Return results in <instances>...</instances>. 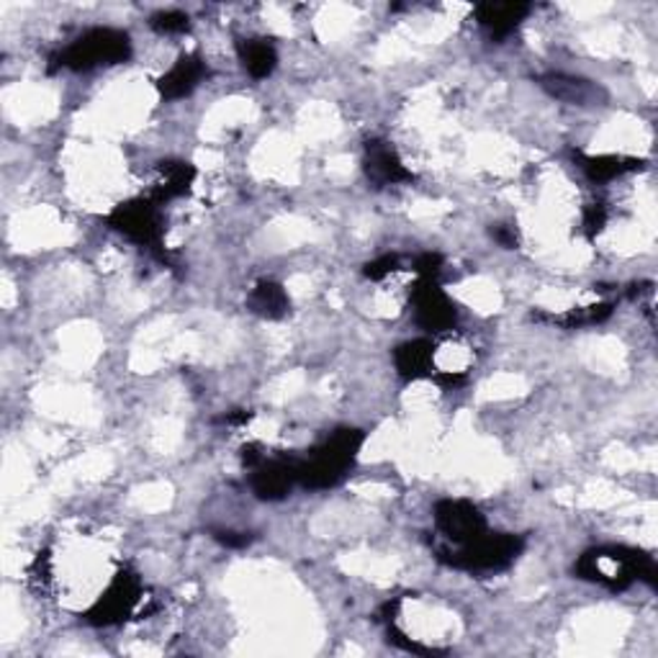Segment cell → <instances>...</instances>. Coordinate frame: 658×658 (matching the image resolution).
<instances>
[{
    "mask_svg": "<svg viewBox=\"0 0 658 658\" xmlns=\"http://www.w3.org/2000/svg\"><path fill=\"white\" fill-rule=\"evenodd\" d=\"M574 574L581 581H591L607 591H625L632 584L644 581L648 587L658 584V568L654 556L628 546L589 548L576 558Z\"/></svg>",
    "mask_w": 658,
    "mask_h": 658,
    "instance_id": "obj_1",
    "label": "cell"
},
{
    "mask_svg": "<svg viewBox=\"0 0 658 658\" xmlns=\"http://www.w3.org/2000/svg\"><path fill=\"white\" fill-rule=\"evenodd\" d=\"M365 433L357 427H340L327 441L316 445L306 458H298V484L306 489H332L355 466Z\"/></svg>",
    "mask_w": 658,
    "mask_h": 658,
    "instance_id": "obj_2",
    "label": "cell"
},
{
    "mask_svg": "<svg viewBox=\"0 0 658 658\" xmlns=\"http://www.w3.org/2000/svg\"><path fill=\"white\" fill-rule=\"evenodd\" d=\"M433 550L437 560H443L451 568H458V571L494 574L505 571V568H509L523 556L525 538L523 535L489 530L478 540L466 543V546H443V543H435Z\"/></svg>",
    "mask_w": 658,
    "mask_h": 658,
    "instance_id": "obj_3",
    "label": "cell"
},
{
    "mask_svg": "<svg viewBox=\"0 0 658 658\" xmlns=\"http://www.w3.org/2000/svg\"><path fill=\"white\" fill-rule=\"evenodd\" d=\"M132 57V37L121 29L95 27L88 29L85 34L64 47V50L52 54L50 70H72V72H91L95 68H111V64L129 62Z\"/></svg>",
    "mask_w": 658,
    "mask_h": 658,
    "instance_id": "obj_4",
    "label": "cell"
},
{
    "mask_svg": "<svg viewBox=\"0 0 658 658\" xmlns=\"http://www.w3.org/2000/svg\"><path fill=\"white\" fill-rule=\"evenodd\" d=\"M105 222H109L111 230L124 234L129 242L148 250L160 263L170 265V255L165 250V222H162L160 203H154L150 196L124 201L105 216Z\"/></svg>",
    "mask_w": 658,
    "mask_h": 658,
    "instance_id": "obj_5",
    "label": "cell"
},
{
    "mask_svg": "<svg viewBox=\"0 0 658 658\" xmlns=\"http://www.w3.org/2000/svg\"><path fill=\"white\" fill-rule=\"evenodd\" d=\"M144 603V584L132 568H119L109 587L103 589V595L95 599L93 607L83 615L85 622L99 625V628H111L129 620L136 615V609Z\"/></svg>",
    "mask_w": 658,
    "mask_h": 658,
    "instance_id": "obj_6",
    "label": "cell"
},
{
    "mask_svg": "<svg viewBox=\"0 0 658 658\" xmlns=\"http://www.w3.org/2000/svg\"><path fill=\"white\" fill-rule=\"evenodd\" d=\"M435 530L443 546H466L489 533L484 512L468 499H441L433 509Z\"/></svg>",
    "mask_w": 658,
    "mask_h": 658,
    "instance_id": "obj_7",
    "label": "cell"
},
{
    "mask_svg": "<svg viewBox=\"0 0 658 658\" xmlns=\"http://www.w3.org/2000/svg\"><path fill=\"white\" fill-rule=\"evenodd\" d=\"M414 322L427 335H443L458 324V306L441 288L437 279H419L412 288Z\"/></svg>",
    "mask_w": 658,
    "mask_h": 658,
    "instance_id": "obj_8",
    "label": "cell"
},
{
    "mask_svg": "<svg viewBox=\"0 0 658 658\" xmlns=\"http://www.w3.org/2000/svg\"><path fill=\"white\" fill-rule=\"evenodd\" d=\"M296 484H298V458L294 456H275V458L265 456L253 468V476H250L253 494L263 502L286 499Z\"/></svg>",
    "mask_w": 658,
    "mask_h": 658,
    "instance_id": "obj_9",
    "label": "cell"
},
{
    "mask_svg": "<svg viewBox=\"0 0 658 658\" xmlns=\"http://www.w3.org/2000/svg\"><path fill=\"white\" fill-rule=\"evenodd\" d=\"M363 170H365V178H368L376 189H386V185H402V183L414 181V173L404 165L399 152H396L392 144L384 140L365 142Z\"/></svg>",
    "mask_w": 658,
    "mask_h": 658,
    "instance_id": "obj_10",
    "label": "cell"
},
{
    "mask_svg": "<svg viewBox=\"0 0 658 658\" xmlns=\"http://www.w3.org/2000/svg\"><path fill=\"white\" fill-rule=\"evenodd\" d=\"M543 91L550 99L564 101L568 105H605L609 101V93L595 80L564 75V72H548V75L538 78Z\"/></svg>",
    "mask_w": 658,
    "mask_h": 658,
    "instance_id": "obj_11",
    "label": "cell"
},
{
    "mask_svg": "<svg viewBox=\"0 0 658 658\" xmlns=\"http://www.w3.org/2000/svg\"><path fill=\"white\" fill-rule=\"evenodd\" d=\"M209 78V64L199 54H183L173 62V68L162 72L158 91L165 101H181L191 95Z\"/></svg>",
    "mask_w": 658,
    "mask_h": 658,
    "instance_id": "obj_12",
    "label": "cell"
},
{
    "mask_svg": "<svg viewBox=\"0 0 658 658\" xmlns=\"http://www.w3.org/2000/svg\"><path fill=\"white\" fill-rule=\"evenodd\" d=\"M435 340L417 337L406 340L394 351V368L404 381H419L435 376Z\"/></svg>",
    "mask_w": 658,
    "mask_h": 658,
    "instance_id": "obj_13",
    "label": "cell"
},
{
    "mask_svg": "<svg viewBox=\"0 0 658 658\" xmlns=\"http://www.w3.org/2000/svg\"><path fill=\"white\" fill-rule=\"evenodd\" d=\"M196 168L185 160H162L158 165V181L152 185L150 199L154 203H168L189 196L193 183H196Z\"/></svg>",
    "mask_w": 658,
    "mask_h": 658,
    "instance_id": "obj_14",
    "label": "cell"
},
{
    "mask_svg": "<svg viewBox=\"0 0 658 658\" xmlns=\"http://www.w3.org/2000/svg\"><path fill=\"white\" fill-rule=\"evenodd\" d=\"M530 11L533 8L527 3H482L474 8V16L492 42H505Z\"/></svg>",
    "mask_w": 658,
    "mask_h": 658,
    "instance_id": "obj_15",
    "label": "cell"
},
{
    "mask_svg": "<svg viewBox=\"0 0 658 658\" xmlns=\"http://www.w3.org/2000/svg\"><path fill=\"white\" fill-rule=\"evenodd\" d=\"M574 162L579 165L584 175L589 178L591 183H613L617 178L638 173V170L646 168V160L638 158H622V154H584L574 152Z\"/></svg>",
    "mask_w": 658,
    "mask_h": 658,
    "instance_id": "obj_16",
    "label": "cell"
},
{
    "mask_svg": "<svg viewBox=\"0 0 658 658\" xmlns=\"http://www.w3.org/2000/svg\"><path fill=\"white\" fill-rule=\"evenodd\" d=\"M247 308L263 320H283L291 312L286 288L275 281H260L247 296Z\"/></svg>",
    "mask_w": 658,
    "mask_h": 658,
    "instance_id": "obj_17",
    "label": "cell"
},
{
    "mask_svg": "<svg viewBox=\"0 0 658 658\" xmlns=\"http://www.w3.org/2000/svg\"><path fill=\"white\" fill-rule=\"evenodd\" d=\"M237 54L242 68L255 80L271 78L275 68H279V52H275L273 42H267V39H242L237 44Z\"/></svg>",
    "mask_w": 658,
    "mask_h": 658,
    "instance_id": "obj_18",
    "label": "cell"
},
{
    "mask_svg": "<svg viewBox=\"0 0 658 658\" xmlns=\"http://www.w3.org/2000/svg\"><path fill=\"white\" fill-rule=\"evenodd\" d=\"M613 314V304H595V306H581V308H571V312L558 314V316H546L548 322L560 324V327L576 330V327H589V324H599L609 320Z\"/></svg>",
    "mask_w": 658,
    "mask_h": 658,
    "instance_id": "obj_19",
    "label": "cell"
},
{
    "mask_svg": "<svg viewBox=\"0 0 658 658\" xmlns=\"http://www.w3.org/2000/svg\"><path fill=\"white\" fill-rule=\"evenodd\" d=\"M150 27L162 37H178L191 29V16L183 11H160L150 19Z\"/></svg>",
    "mask_w": 658,
    "mask_h": 658,
    "instance_id": "obj_20",
    "label": "cell"
},
{
    "mask_svg": "<svg viewBox=\"0 0 658 658\" xmlns=\"http://www.w3.org/2000/svg\"><path fill=\"white\" fill-rule=\"evenodd\" d=\"M607 206L605 203H589L587 209H584V216H581V232L587 234V240H595L599 232L605 230L607 224Z\"/></svg>",
    "mask_w": 658,
    "mask_h": 658,
    "instance_id": "obj_21",
    "label": "cell"
},
{
    "mask_svg": "<svg viewBox=\"0 0 658 658\" xmlns=\"http://www.w3.org/2000/svg\"><path fill=\"white\" fill-rule=\"evenodd\" d=\"M399 263H402V257L399 255H394V253H388V255H381V257H376V260H371V263H365V267H363V275L368 281H384V279H388V275L392 273H396L399 271Z\"/></svg>",
    "mask_w": 658,
    "mask_h": 658,
    "instance_id": "obj_22",
    "label": "cell"
},
{
    "mask_svg": "<svg viewBox=\"0 0 658 658\" xmlns=\"http://www.w3.org/2000/svg\"><path fill=\"white\" fill-rule=\"evenodd\" d=\"M443 263L445 260L441 253H422L412 260V267L419 279H437V273L443 271Z\"/></svg>",
    "mask_w": 658,
    "mask_h": 658,
    "instance_id": "obj_23",
    "label": "cell"
},
{
    "mask_svg": "<svg viewBox=\"0 0 658 658\" xmlns=\"http://www.w3.org/2000/svg\"><path fill=\"white\" fill-rule=\"evenodd\" d=\"M214 540L222 543L224 548H247L253 543V533H234V530H214Z\"/></svg>",
    "mask_w": 658,
    "mask_h": 658,
    "instance_id": "obj_24",
    "label": "cell"
},
{
    "mask_svg": "<svg viewBox=\"0 0 658 658\" xmlns=\"http://www.w3.org/2000/svg\"><path fill=\"white\" fill-rule=\"evenodd\" d=\"M492 237L499 242L502 247L505 250H515V247H519V234H517V230L512 224H497L492 230Z\"/></svg>",
    "mask_w": 658,
    "mask_h": 658,
    "instance_id": "obj_25",
    "label": "cell"
},
{
    "mask_svg": "<svg viewBox=\"0 0 658 658\" xmlns=\"http://www.w3.org/2000/svg\"><path fill=\"white\" fill-rule=\"evenodd\" d=\"M253 419V414L250 412H232V414H226V417H222V422L224 425H247V422Z\"/></svg>",
    "mask_w": 658,
    "mask_h": 658,
    "instance_id": "obj_26",
    "label": "cell"
}]
</instances>
